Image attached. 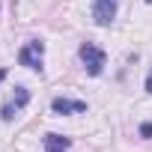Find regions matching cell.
Segmentation results:
<instances>
[{
  "label": "cell",
  "mask_w": 152,
  "mask_h": 152,
  "mask_svg": "<svg viewBox=\"0 0 152 152\" xmlns=\"http://www.w3.org/2000/svg\"><path fill=\"white\" fill-rule=\"evenodd\" d=\"M140 137H152V122H143L140 125Z\"/></svg>",
  "instance_id": "7"
},
{
  "label": "cell",
  "mask_w": 152,
  "mask_h": 152,
  "mask_svg": "<svg viewBox=\"0 0 152 152\" xmlns=\"http://www.w3.org/2000/svg\"><path fill=\"white\" fill-rule=\"evenodd\" d=\"M51 110H54V113H63V116H66V113H84L87 104H84V102H72V99H54V102H51Z\"/></svg>",
  "instance_id": "5"
},
{
  "label": "cell",
  "mask_w": 152,
  "mask_h": 152,
  "mask_svg": "<svg viewBox=\"0 0 152 152\" xmlns=\"http://www.w3.org/2000/svg\"><path fill=\"white\" fill-rule=\"evenodd\" d=\"M146 3H152V0H146Z\"/></svg>",
  "instance_id": "10"
},
{
  "label": "cell",
  "mask_w": 152,
  "mask_h": 152,
  "mask_svg": "<svg viewBox=\"0 0 152 152\" xmlns=\"http://www.w3.org/2000/svg\"><path fill=\"white\" fill-rule=\"evenodd\" d=\"M72 140L63 134H45V152H69Z\"/></svg>",
  "instance_id": "6"
},
{
  "label": "cell",
  "mask_w": 152,
  "mask_h": 152,
  "mask_svg": "<svg viewBox=\"0 0 152 152\" xmlns=\"http://www.w3.org/2000/svg\"><path fill=\"white\" fill-rule=\"evenodd\" d=\"M3 78H6V69H0V81H3Z\"/></svg>",
  "instance_id": "9"
},
{
  "label": "cell",
  "mask_w": 152,
  "mask_h": 152,
  "mask_svg": "<svg viewBox=\"0 0 152 152\" xmlns=\"http://www.w3.org/2000/svg\"><path fill=\"white\" fill-rule=\"evenodd\" d=\"M27 102H30V93H27L24 87H18V93H15V102H9V104L3 107V113H0V116H3V122H12V119H15V113H18V110H21Z\"/></svg>",
  "instance_id": "4"
},
{
  "label": "cell",
  "mask_w": 152,
  "mask_h": 152,
  "mask_svg": "<svg viewBox=\"0 0 152 152\" xmlns=\"http://www.w3.org/2000/svg\"><path fill=\"white\" fill-rule=\"evenodd\" d=\"M42 60H45V45H42L39 39L27 42V45L18 51V63L27 66V69H33V72H42Z\"/></svg>",
  "instance_id": "2"
},
{
  "label": "cell",
  "mask_w": 152,
  "mask_h": 152,
  "mask_svg": "<svg viewBox=\"0 0 152 152\" xmlns=\"http://www.w3.org/2000/svg\"><path fill=\"white\" fill-rule=\"evenodd\" d=\"M81 63H84V69H87V75H93V78H99V75L104 72V51L99 48V45H93V42H84L81 45Z\"/></svg>",
  "instance_id": "1"
},
{
  "label": "cell",
  "mask_w": 152,
  "mask_h": 152,
  "mask_svg": "<svg viewBox=\"0 0 152 152\" xmlns=\"http://www.w3.org/2000/svg\"><path fill=\"white\" fill-rule=\"evenodd\" d=\"M119 9V0H93V21L99 27H110Z\"/></svg>",
  "instance_id": "3"
},
{
  "label": "cell",
  "mask_w": 152,
  "mask_h": 152,
  "mask_svg": "<svg viewBox=\"0 0 152 152\" xmlns=\"http://www.w3.org/2000/svg\"><path fill=\"white\" fill-rule=\"evenodd\" d=\"M146 93H152V72L146 75Z\"/></svg>",
  "instance_id": "8"
}]
</instances>
